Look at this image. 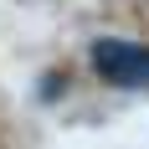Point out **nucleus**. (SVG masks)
Wrapping results in <instances>:
<instances>
[{
    "label": "nucleus",
    "instance_id": "obj_1",
    "mask_svg": "<svg viewBox=\"0 0 149 149\" xmlns=\"http://www.w3.org/2000/svg\"><path fill=\"white\" fill-rule=\"evenodd\" d=\"M88 67L103 77L108 88L149 93V41H134V36H98V41L88 46Z\"/></svg>",
    "mask_w": 149,
    "mask_h": 149
}]
</instances>
